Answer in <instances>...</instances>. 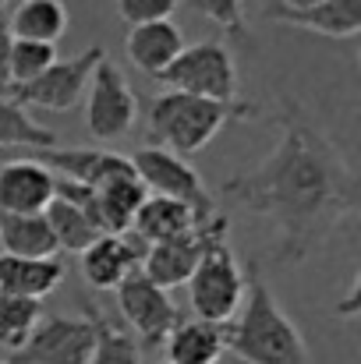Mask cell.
<instances>
[{"instance_id": "2e32d148", "label": "cell", "mask_w": 361, "mask_h": 364, "mask_svg": "<svg viewBox=\"0 0 361 364\" xmlns=\"http://www.w3.org/2000/svg\"><path fill=\"white\" fill-rule=\"evenodd\" d=\"M266 14L273 21H287L294 28H308L326 39H355L361 32V0H323L305 11H287V7L269 4Z\"/></svg>"}, {"instance_id": "ffe728a7", "label": "cell", "mask_w": 361, "mask_h": 364, "mask_svg": "<svg viewBox=\"0 0 361 364\" xmlns=\"http://www.w3.org/2000/svg\"><path fill=\"white\" fill-rule=\"evenodd\" d=\"M4 21L14 39L57 46V39L68 32V7L64 0H18L11 14H4Z\"/></svg>"}, {"instance_id": "7a4b0ae2", "label": "cell", "mask_w": 361, "mask_h": 364, "mask_svg": "<svg viewBox=\"0 0 361 364\" xmlns=\"http://www.w3.org/2000/svg\"><path fill=\"white\" fill-rule=\"evenodd\" d=\"M224 347L244 364H308V347L298 326L269 294L255 262L244 272V301L224 326Z\"/></svg>"}, {"instance_id": "1f68e13d", "label": "cell", "mask_w": 361, "mask_h": 364, "mask_svg": "<svg viewBox=\"0 0 361 364\" xmlns=\"http://www.w3.org/2000/svg\"><path fill=\"white\" fill-rule=\"evenodd\" d=\"M276 7H287V11H305V7H315L323 0H273Z\"/></svg>"}, {"instance_id": "e0dca14e", "label": "cell", "mask_w": 361, "mask_h": 364, "mask_svg": "<svg viewBox=\"0 0 361 364\" xmlns=\"http://www.w3.org/2000/svg\"><path fill=\"white\" fill-rule=\"evenodd\" d=\"M68 276L61 258H11L0 255V297H32L43 301Z\"/></svg>"}, {"instance_id": "44dd1931", "label": "cell", "mask_w": 361, "mask_h": 364, "mask_svg": "<svg viewBox=\"0 0 361 364\" xmlns=\"http://www.w3.org/2000/svg\"><path fill=\"white\" fill-rule=\"evenodd\" d=\"M0 255L11 258H57V241L46 227V216H7L0 213Z\"/></svg>"}, {"instance_id": "8fae6325", "label": "cell", "mask_w": 361, "mask_h": 364, "mask_svg": "<svg viewBox=\"0 0 361 364\" xmlns=\"http://www.w3.org/2000/svg\"><path fill=\"white\" fill-rule=\"evenodd\" d=\"M93 322L75 315H43L28 343L11 354V364H89Z\"/></svg>"}, {"instance_id": "836d02e7", "label": "cell", "mask_w": 361, "mask_h": 364, "mask_svg": "<svg viewBox=\"0 0 361 364\" xmlns=\"http://www.w3.org/2000/svg\"><path fill=\"white\" fill-rule=\"evenodd\" d=\"M156 364H170V361H156Z\"/></svg>"}, {"instance_id": "9c48e42d", "label": "cell", "mask_w": 361, "mask_h": 364, "mask_svg": "<svg viewBox=\"0 0 361 364\" xmlns=\"http://www.w3.org/2000/svg\"><path fill=\"white\" fill-rule=\"evenodd\" d=\"M117 308L127 322V333L138 336V347H159L170 329L184 318L181 308L174 304V297L167 290H159L152 279H145L142 269H135L124 283L117 287Z\"/></svg>"}, {"instance_id": "4316f807", "label": "cell", "mask_w": 361, "mask_h": 364, "mask_svg": "<svg viewBox=\"0 0 361 364\" xmlns=\"http://www.w3.org/2000/svg\"><path fill=\"white\" fill-rule=\"evenodd\" d=\"M57 64V46L50 43H32V39H14L11 43V85H25L32 78H39L43 71H50Z\"/></svg>"}, {"instance_id": "f1b7e54d", "label": "cell", "mask_w": 361, "mask_h": 364, "mask_svg": "<svg viewBox=\"0 0 361 364\" xmlns=\"http://www.w3.org/2000/svg\"><path fill=\"white\" fill-rule=\"evenodd\" d=\"M181 0H117V14L127 28L149 25V21H167L177 11Z\"/></svg>"}, {"instance_id": "7c38bea8", "label": "cell", "mask_w": 361, "mask_h": 364, "mask_svg": "<svg viewBox=\"0 0 361 364\" xmlns=\"http://www.w3.org/2000/svg\"><path fill=\"white\" fill-rule=\"evenodd\" d=\"M149 244L127 234H103L82 251V276L93 290H117L120 283L142 265Z\"/></svg>"}, {"instance_id": "83f0119b", "label": "cell", "mask_w": 361, "mask_h": 364, "mask_svg": "<svg viewBox=\"0 0 361 364\" xmlns=\"http://www.w3.org/2000/svg\"><path fill=\"white\" fill-rule=\"evenodd\" d=\"M195 14L209 18L220 25L231 39H248V21H244V0H184Z\"/></svg>"}, {"instance_id": "5bb4252c", "label": "cell", "mask_w": 361, "mask_h": 364, "mask_svg": "<svg viewBox=\"0 0 361 364\" xmlns=\"http://www.w3.org/2000/svg\"><path fill=\"white\" fill-rule=\"evenodd\" d=\"M43 166L50 173H61L64 181H75L82 188L100 191L103 184L117 177H135V166L124 152H107V149H46L39 152Z\"/></svg>"}, {"instance_id": "5b68a950", "label": "cell", "mask_w": 361, "mask_h": 364, "mask_svg": "<svg viewBox=\"0 0 361 364\" xmlns=\"http://www.w3.org/2000/svg\"><path fill=\"white\" fill-rule=\"evenodd\" d=\"M159 82L170 92H188L199 100L234 103L238 96V64L227 43L220 39H199L181 50V57L159 75Z\"/></svg>"}, {"instance_id": "f546056e", "label": "cell", "mask_w": 361, "mask_h": 364, "mask_svg": "<svg viewBox=\"0 0 361 364\" xmlns=\"http://www.w3.org/2000/svg\"><path fill=\"white\" fill-rule=\"evenodd\" d=\"M11 43H14V36H11L4 14H0V92L11 85V75H7V68H11Z\"/></svg>"}, {"instance_id": "cb8c5ba5", "label": "cell", "mask_w": 361, "mask_h": 364, "mask_svg": "<svg viewBox=\"0 0 361 364\" xmlns=\"http://www.w3.org/2000/svg\"><path fill=\"white\" fill-rule=\"evenodd\" d=\"M43 216H46V227H50L53 241H57V251L82 255L96 237H103V234L96 230V223H93L82 209H75L71 202H64V198H53Z\"/></svg>"}, {"instance_id": "e575fe53", "label": "cell", "mask_w": 361, "mask_h": 364, "mask_svg": "<svg viewBox=\"0 0 361 364\" xmlns=\"http://www.w3.org/2000/svg\"><path fill=\"white\" fill-rule=\"evenodd\" d=\"M0 364H11V361H0Z\"/></svg>"}, {"instance_id": "d4e9b609", "label": "cell", "mask_w": 361, "mask_h": 364, "mask_svg": "<svg viewBox=\"0 0 361 364\" xmlns=\"http://www.w3.org/2000/svg\"><path fill=\"white\" fill-rule=\"evenodd\" d=\"M0 149H57V134L50 127L28 117V110H21L11 100H0Z\"/></svg>"}, {"instance_id": "603a6c76", "label": "cell", "mask_w": 361, "mask_h": 364, "mask_svg": "<svg viewBox=\"0 0 361 364\" xmlns=\"http://www.w3.org/2000/svg\"><path fill=\"white\" fill-rule=\"evenodd\" d=\"M85 318L93 322V358L89 364H142V347H138V340L117 326L103 308H96V304H89L85 308Z\"/></svg>"}, {"instance_id": "4fadbf2b", "label": "cell", "mask_w": 361, "mask_h": 364, "mask_svg": "<svg viewBox=\"0 0 361 364\" xmlns=\"http://www.w3.org/2000/svg\"><path fill=\"white\" fill-rule=\"evenodd\" d=\"M57 173L39 159H7L0 163V213L7 216H39L53 202Z\"/></svg>"}, {"instance_id": "ba28073f", "label": "cell", "mask_w": 361, "mask_h": 364, "mask_svg": "<svg viewBox=\"0 0 361 364\" xmlns=\"http://www.w3.org/2000/svg\"><path fill=\"white\" fill-rule=\"evenodd\" d=\"M107 57L103 46H89L82 50L78 57L71 60H57L50 71H43L39 78L25 82V85H7L0 92V100H11L18 103L21 110L25 107H39V110H53V114H64L71 107H78V100L85 96V85H89V75L93 68Z\"/></svg>"}, {"instance_id": "9a60e30c", "label": "cell", "mask_w": 361, "mask_h": 364, "mask_svg": "<svg viewBox=\"0 0 361 364\" xmlns=\"http://www.w3.org/2000/svg\"><path fill=\"white\" fill-rule=\"evenodd\" d=\"M184 50V32L174 25V18L167 21H149V25H135L127 28V39H124V53L127 60L159 82V75L181 57Z\"/></svg>"}, {"instance_id": "52a82bcc", "label": "cell", "mask_w": 361, "mask_h": 364, "mask_svg": "<svg viewBox=\"0 0 361 364\" xmlns=\"http://www.w3.org/2000/svg\"><path fill=\"white\" fill-rule=\"evenodd\" d=\"M138 121V96L110 53L93 68L85 85V127L96 141H117Z\"/></svg>"}, {"instance_id": "8992f818", "label": "cell", "mask_w": 361, "mask_h": 364, "mask_svg": "<svg viewBox=\"0 0 361 364\" xmlns=\"http://www.w3.org/2000/svg\"><path fill=\"white\" fill-rule=\"evenodd\" d=\"M127 159L135 166V177L145 184V191L188 205L195 223H209V220L220 216V205H216L213 191L206 188L202 173L188 159H181V156H174L167 149H152V145H142Z\"/></svg>"}, {"instance_id": "d6986e66", "label": "cell", "mask_w": 361, "mask_h": 364, "mask_svg": "<svg viewBox=\"0 0 361 364\" xmlns=\"http://www.w3.org/2000/svg\"><path fill=\"white\" fill-rule=\"evenodd\" d=\"M195 227L199 223H195L188 205H181L174 198H159V195H149L138 205L135 220H131V234L142 237L145 244H163V241H174V237H184Z\"/></svg>"}, {"instance_id": "4dcf8cb0", "label": "cell", "mask_w": 361, "mask_h": 364, "mask_svg": "<svg viewBox=\"0 0 361 364\" xmlns=\"http://www.w3.org/2000/svg\"><path fill=\"white\" fill-rule=\"evenodd\" d=\"M355 311H358V279L351 283V290H347V297H344V301H340V304L333 308V315H347V318H351Z\"/></svg>"}, {"instance_id": "30bf717a", "label": "cell", "mask_w": 361, "mask_h": 364, "mask_svg": "<svg viewBox=\"0 0 361 364\" xmlns=\"http://www.w3.org/2000/svg\"><path fill=\"white\" fill-rule=\"evenodd\" d=\"M231 230V220L220 213L216 220H209V223H199L192 234H184V237H174V241H163V244H149V251H145V258H142V272H145V279H152L159 290H174V287H184L188 283V276L195 272V265H199V258H202V251L209 247V241H216V237H224Z\"/></svg>"}, {"instance_id": "3957f363", "label": "cell", "mask_w": 361, "mask_h": 364, "mask_svg": "<svg viewBox=\"0 0 361 364\" xmlns=\"http://www.w3.org/2000/svg\"><path fill=\"white\" fill-rule=\"evenodd\" d=\"M255 117V107L248 100L234 103H216V100H199L188 92H159L149 103L145 117V141L152 149H167L174 156H195L202 152L227 124Z\"/></svg>"}, {"instance_id": "ac0fdd59", "label": "cell", "mask_w": 361, "mask_h": 364, "mask_svg": "<svg viewBox=\"0 0 361 364\" xmlns=\"http://www.w3.org/2000/svg\"><path fill=\"white\" fill-rule=\"evenodd\" d=\"M163 343H167L170 364H216L227 354L224 326H213L202 318H181Z\"/></svg>"}, {"instance_id": "7402d4cb", "label": "cell", "mask_w": 361, "mask_h": 364, "mask_svg": "<svg viewBox=\"0 0 361 364\" xmlns=\"http://www.w3.org/2000/svg\"><path fill=\"white\" fill-rule=\"evenodd\" d=\"M149 198L145 184L138 177H117L96 191L100 202V234H127L138 205Z\"/></svg>"}, {"instance_id": "277c9868", "label": "cell", "mask_w": 361, "mask_h": 364, "mask_svg": "<svg viewBox=\"0 0 361 364\" xmlns=\"http://www.w3.org/2000/svg\"><path fill=\"white\" fill-rule=\"evenodd\" d=\"M184 287H188V304L195 318L227 326L238 315L241 301H244V265L238 262L227 234L209 241Z\"/></svg>"}, {"instance_id": "484cf974", "label": "cell", "mask_w": 361, "mask_h": 364, "mask_svg": "<svg viewBox=\"0 0 361 364\" xmlns=\"http://www.w3.org/2000/svg\"><path fill=\"white\" fill-rule=\"evenodd\" d=\"M43 301L32 297H0V347L18 354L43 318Z\"/></svg>"}, {"instance_id": "6da1fadb", "label": "cell", "mask_w": 361, "mask_h": 364, "mask_svg": "<svg viewBox=\"0 0 361 364\" xmlns=\"http://www.w3.org/2000/svg\"><path fill=\"white\" fill-rule=\"evenodd\" d=\"M280 127L273 152L258 166L231 173L220 195L276 223L273 262L298 265L358 213V173L294 96L280 100Z\"/></svg>"}, {"instance_id": "d6a6232c", "label": "cell", "mask_w": 361, "mask_h": 364, "mask_svg": "<svg viewBox=\"0 0 361 364\" xmlns=\"http://www.w3.org/2000/svg\"><path fill=\"white\" fill-rule=\"evenodd\" d=\"M7 4H11V0H0V14H4V7H7Z\"/></svg>"}]
</instances>
